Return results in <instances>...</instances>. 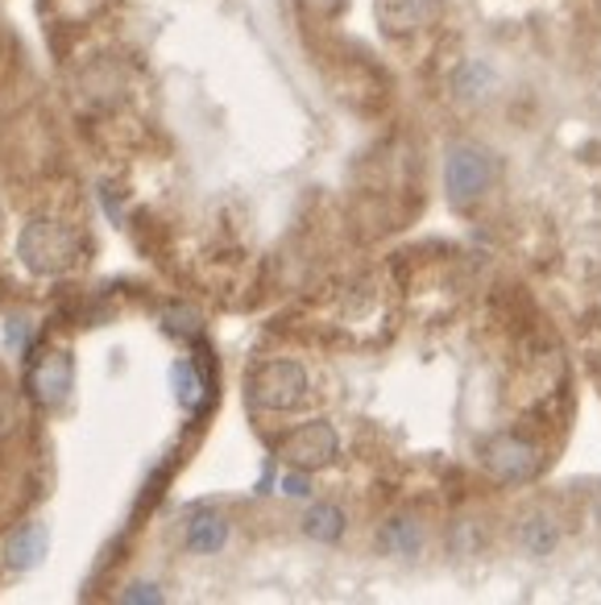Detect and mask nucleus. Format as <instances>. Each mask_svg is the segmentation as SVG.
Masks as SVG:
<instances>
[{
  "label": "nucleus",
  "mask_w": 601,
  "mask_h": 605,
  "mask_svg": "<svg viewBox=\"0 0 601 605\" xmlns=\"http://www.w3.org/2000/svg\"><path fill=\"white\" fill-rule=\"evenodd\" d=\"M18 258L30 274L58 278L79 261V241H75V233L67 225H58L51 216H34L30 225L21 228Z\"/></svg>",
  "instance_id": "1"
},
{
  "label": "nucleus",
  "mask_w": 601,
  "mask_h": 605,
  "mask_svg": "<svg viewBox=\"0 0 601 605\" xmlns=\"http://www.w3.org/2000/svg\"><path fill=\"white\" fill-rule=\"evenodd\" d=\"M598 100H601V84H598Z\"/></svg>",
  "instance_id": "18"
},
{
  "label": "nucleus",
  "mask_w": 601,
  "mask_h": 605,
  "mask_svg": "<svg viewBox=\"0 0 601 605\" xmlns=\"http://www.w3.org/2000/svg\"><path fill=\"white\" fill-rule=\"evenodd\" d=\"M171 381H174V395H179V402L187 407V411H195L200 402H204V381H200V374L191 369L187 361H179L171 369Z\"/></svg>",
  "instance_id": "12"
},
{
  "label": "nucleus",
  "mask_w": 601,
  "mask_h": 605,
  "mask_svg": "<svg viewBox=\"0 0 601 605\" xmlns=\"http://www.w3.org/2000/svg\"><path fill=\"white\" fill-rule=\"evenodd\" d=\"M224 543H228V522L216 519V515H200V519L187 527V548L200 555H212L221 552Z\"/></svg>",
  "instance_id": "10"
},
{
  "label": "nucleus",
  "mask_w": 601,
  "mask_h": 605,
  "mask_svg": "<svg viewBox=\"0 0 601 605\" xmlns=\"http://www.w3.org/2000/svg\"><path fill=\"white\" fill-rule=\"evenodd\" d=\"M336 452H341V435H336V428L324 423V419L294 428V432L282 435V444H278V456H282L291 468H303V473L332 465Z\"/></svg>",
  "instance_id": "3"
},
{
  "label": "nucleus",
  "mask_w": 601,
  "mask_h": 605,
  "mask_svg": "<svg viewBox=\"0 0 601 605\" xmlns=\"http://www.w3.org/2000/svg\"><path fill=\"white\" fill-rule=\"evenodd\" d=\"M46 552H51V531H46V522H21L13 536L4 539V564L13 572H30L37 569L42 560H46Z\"/></svg>",
  "instance_id": "7"
},
{
  "label": "nucleus",
  "mask_w": 601,
  "mask_h": 605,
  "mask_svg": "<svg viewBox=\"0 0 601 605\" xmlns=\"http://www.w3.org/2000/svg\"><path fill=\"white\" fill-rule=\"evenodd\" d=\"M249 398L261 411H294L308 398V374L294 361H266L249 378Z\"/></svg>",
  "instance_id": "2"
},
{
  "label": "nucleus",
  "mask_w": 601,
  "mask_h": 605,
  "mask_svg": "<svg viewBox=\"0 0 601 605\" xmlns=\"http://www.w3.org/2000/svg\"><path fill=\"white\" fill-rule=\"evenodd\" d=\"M378 18L386 34H415L436 18V0H378Z\"/></svg>",
  "instance_id": "8"
},
{
  "label": "nucleus",
  "mask_w": 601,
  "mask_h": 605,
  "mask_svg": "<svg viewBox=\"0 0 601 605\" xmlns=\"http://www.w3.org/2000/svg\"><path fill=\"white\" fill-rule=\"evenodd\" d=\"M125 602H162V593L154 585H129Z\"/></svg>",
  "instance_id": "16"
},
{
  "label": "nucleus",
  "mask_w": 601,
  "mask_h": 605,
  "mask_svg": "<svg viewBox=\"0 0 601 605\" xmlns=\"http://www.w3.org/2000/svg\"><path fill=\"white\" fill-rule=\"evenodd\" d=\"M556 522L551 519H532L527 527H523V543H527V552L532 555H548L551 548H556Z\"/></svg>",
  "instance_id": "14"
},
{
  "label": "nucleus",
  "mask_w": 601,
  "mask_h": 605,
  "mask_svg": "<svg viewBox=\"0 0 601 605\" xmlns=\"http://www.w3.org/2000/svg\"><path fill=\"white\" fill-rule=\"evenodd\" d=\"M444 187L457 204H473L490 187V162L477 145H452L444 158Z\"/></svg>",
  "instance_id": "4"
},
{
  "label": "nucleus",
  "mask_w": 601,
  "mask_h": 605,
  "mask_svg": "<svg viewBox=\"0 0 601 605\" xmlns=\"http://www.w3.org/2000/svg\"><path fill=\"white\" fill-rule=\"evenodd\" d=\"M311 13H320V18H328V13H336L341 9V0H303Z\"/></svg>",
  "instance_id": "17"
},
{
  "label": "nucleus",
  "mask_w": 601,
  "mask_h": 605,
  "mask_svg": "<svg viewBox=\"0 0 601 605\" xmlns=\"http://www.w3.org/2000/svg\"><path fill=\"white\" fill-rule=\"evenodd\" d=\"M490 87H494V75H490L485 63H464V67L457 71V96H461V100H481Z\"/></svg>",
  "instance_id": "11"
},
{
  "label": "nucleus",
  "mask_w": 601,
  "mask_h": 605,
  "mask_svg": "<svg viewBox=\"0 0 601 605\" xmlns=\"http://www.w3.org/2000/svg\"><path fill=\"white\" fill-rule=\"evenodd\" d=\"M485 465L490 473L506 485H523L535 477V468H539V456L527 440H518V435H498L490 449H485Z\"/></svg>",
  "instance_id": "6"
},
{
  "label": "nucleus",
  "mask_w": 601,
  "mask_h": 605,
  "mask_svg": "<svg viewBox=\"0 0 601 605\" xmlns=\"http://www.w3.org/2000/svg\"><path fill=\"white\" fill-rule=\"evenodd\" d=\"M303 536L315 539V543H336V539L344 536L341 506H332V501H320V506H311L308 515H303Z\"/></svg>",
  "instance_id": "9"
},
{
  "label": "nucleus",
  "mask_w": 601,
  "mask_h": 605,
  "mask_svg": "<svg viewBox=\"0 0 601 605\" xmlns=\"http://www.w3.org/2000/svg\"><path fill=\"white\" fill-rule=\"evenodd\" d=\"M71 386H75V365H71V353H63V348L46 353V357L34 365V374H30V395H34V402L46 407V411L67 402Z\"/></svg>",
  "instance_id": "5"
},
{
  "label": "nucleus",
  "mask_w": 601,
  "mask_h": 605,
  "mask_svg": "<svg viewBox=\"0 0 601 605\" xmlns=\"http://www.w3.org/2000/svg\"><path fill=\"white\" fill-rule=\"evenodd\" d=\"M382 543H386V548H390L395 555H415V552H419V527H415V522H407V519L390 522V527L382 531Z\"/></svg>",
  "instance_id": "13"
},
{
  "label": "nucleus",
  "mask_w": 601,
  "mask_h": 605,
  "mask_svg": "<svg viewBox=\"0 0 601 605\" xmlns=\"http://www.w3.org/2000/svg\"><path fill=\"white\" fill-rule=\"evenodd\" d=\"M282 494H287V498H308V494H311L308 473H303V468L287 473V477H282Z\"/></svg>",
  "instance_id": "15"
}]
</instances>
